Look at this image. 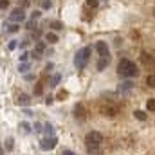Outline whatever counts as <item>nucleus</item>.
<instances>
[{"mask_svg":"<svg viewBox=\"0 0 155 155\" xmlns=\"http://www.w3.org/2000/svg\"><path fill=\"white\" fill-rule=\"evenodd\" d=\"M117 74L123 78H134L139 74V69L135 67V63L132 61V60H126V58H123L121 61H119V65H117Z\"/></svg>","mask_w":155,"mask_h":155,"instance_id":"nucleus-1","label":"nucleus"},{"mask_svg":"<svg viewBox=\"0 0 155 155\" xmlns=\"http://www.w3.org/2000/svg\"><path fill=\"white\" fill-rule=\"evenodd\" d=\"M90 52H92V47H83L81 51H78V54L74 56V65H76V69H85L87 67V63H88V60H90Z\"/></svg>","mask_w":155,"mask_h":155,"instance_id":"nucleus-2","label":"nucleus"},{"mask_svg":"<svg viewBox=\"0 0 155 155\" xmlns=\"http://www.w3.org/2000/svg\"><path fill=\"white\" fill-rule=\"evenodd\" d=\"M101 141H103V135L96 130H92L85 135V144L87 146H101Z\"/></svg>","mask_w":155,"mask_h":155,"instance_id":"nucleus-3","label":"nucleus"},{"mask_svg":"<svg viewBox=\"0 0 155 155\" xmlns=\"http://www.w3.org/2000/svg\"><path fill=\"white\" fill-rule=\"evenodd\" d=\"M99 112H101L103 116L114 117V116H117V112H119V107L114 105V103H103V105L99 107Z\"/></svg>","mask_w":155,"mask_h":155,"instance_id":"nucleus-4","label":"nucleus"},{"mask_svg":"<svg viewBox=\"0 0 155 155\" xmlns=\"http://www.w3.org/2000/svg\"><path fill=\"white\" fill-rule=\"evenodd\" d=\"M56 144H58V139L52 135V137H43L41 141H40V148L41 150H45V152H49V150H54L56 148Z\"/></svg>","mask_w":155,"mask_h":155,"instance_id":"nucleus-5","label":"nucleus"},{"mask_svg":"<svg viewBox=\"0 0 155 155\" xmlns=\"http://www.w3.org/2000/svg\"><path fill=\"white\" fill-rule=\"evenodd\" d=\"M9 20H11V22H24V20H25V11H24L22 7H16L15 11H11Z\"/></svg>","mask_w":155,"mask_h":155,"instance_id":"nucleus-6","label":"nucleus"},{"mask_svg":"<svg viewBox=\"0 0 155 155\" xmlns=\"http://www.w3.org/2000/svg\"><path fill=\"white\" fill-rule=\"evenodd\" d=\"M74 117H76V119H85V117H87V108H85V105L78 103L76 107H74Z\"/></svg>","mask_w":155,"mask_h":155,"instance_id":"nucleus-7","label":"nucleus"},{"mask_svg":"<svg viewBox=\"0 0 155 155\" xmlns=\"http://www.w3.org/2000/svg\"><path fill=\"white\" fill-rule=\"evenodd\" d=\"M96 51H97L99 58H103V56H108V45H107L105 41H97V43H96Z\"/></svg>","mask_w":155,"mask_h":155,"instance_id":"nucleus-8","label":"nucleus"},{"mask_svg":"<svg viewBox=\"0 0 155 155\" xmlns=\"http://www.w3.org/2000/svg\"><path fill=\"white\" fill-rule=\"evenodd\" d=\"M108 63H110V56H103V58H99V61H97V71H99V72L105 71V69L108 67Z\"/></svg>","mask_w":155,"mask_h":155,"instance_id":"nucleus-9","label":"nucleus"},{"mask_svg":"<svg viewBox=\"0 0 155 155\" xmlns=\"http://www.w3.org/2000/svg\"><path fill=\"white\" fill-rule=\"evenodd\" d=\"M141 61L144 63V65H153V56L152 54H148V52H141Z\"/></svg>","mask_w":155,"mask_h":155,"instance_id":"nucleus-10","label":"nucleus"},{"mask_svg":"<svg viewBox=\"0 0 155 155\" xmlns=\"http://www.w3.org/2000/svg\"><path fill=\"white\" fill-rule=\"evenodd\" d=\"M18 105H22V107H29V105H31V97H29L27 94H20V96H18Z\"/></svg>","mask_w":155,"mask_h":155,"instance_id":"nucleus-11","label":"nucleus"},{"mask_svg":"<svg viewBox=\"0 0 155 155\" xmlns=\"http://www.w3.org/2000/svg\"><path fill=\"white\" fill-rule=\"evenodd\" d=\"M88 155H101V146H87Z\"/></svg>","mask_w":155,"mask_h":155,"instance_id":"nucleus-12","label":"nucleus"},{"mask_svg":"<svg viewBox=\"0 0 155 155\" xmlns=\"http://www.w3.org/2000/svg\"><path fill=\"white\" fill-rule=\"evenodd\" d=\"M43 132H45L49 137H52V134H54V126H52L51 123H45V124H43Z\"/></svg>","mask_w":155,"mask_h":155,"instance_id":"nucleus-13","label":"nucleus"},{"mask_svg":"<svg viewBox=\"0 0 155 155\" xmlns=\"http://www.w3.org/2000/svg\"><path fill=\"white\" fill-rule=\"evenodd\" d=\"M45 40H47V43H51V45H54V43L58 41V36H56L54 33H47V35H45Z\"/></svg>","mask_w":155,"mask_h":155,"instance_id":"nucleus-14","label":"nucleus"},{"mask_svg":"<svg viewBox=\"0 0 155 155\" xmlns=\"http://www.w3.org/2000/svg\"><path fill=\"white\" fill-rule=\"evenodd\" d=\"M134 116H135V119H139V121H146V112H143V110H135Z\"/></svg>","mask_w":155,"mask_h":155,"instance_id":"nucleus-15","label":"nucleus"},{"mask_svg":"<svg viewBox=\"0 0 155 155\" xmlns=\"http://www.w3.org/2000/svg\"><path fill=\"white\" fill-rule=\"evenodd\" d=\"M146 85L152 87V88H155V74H148V78H146Z\"/></svg>","mask_w":155,"mask_h":155,"instance_id":"nucleus-16","label":"nucleus"},{"mask_svg":"<svg viewBox=\"0 0 155 155\" xmlns=\"http://www.w3.org/2000/svg\"><path fill=\"white\" fill-rule=\"evenodd\" d=\"M43 94V83H36L35 85V96H41Z\"/></svg>","mask_w":155,"mask_h":155,"instance_id":"nucleus-17","label":"nucleus"},{"mask_svg":"<svg viewBox=\"0 0 155 155\" xmlns=\"http://www.w3.org/2000/svg\"><path fill=\"white\" fill-rule=\"evenodd\" d=\"M146 108H148L150 112H155V97H152V99L146 101Z\"/></svg>","mask_w":155,"mask_h":155,"instance_id":"nucleus-18","label":"nucleus"},{"mask_svg":"<svg viewBox=\"0 0 155 155\" xmlns=\"http://www.w3.org/2000/svg\"><path fill=\"white\" fill-rule=\"evenodd\" d=\"M43 51H45V43H43V41H38V43H36V47H35V52L41 54Z\"/></svg>","mask_w":155,"mask_h":155,"instance_id":"nucleus-19","label":"nucleus"},{"mask_svg":"<svg viewBox=\"0 0 155 155\" xmlns=\"http://www.w3.org/2000/svg\"><path fill=\"white\" fill-rule=\"evenodd\" d=\"M49 25H51V29H54V31H60V29H63V25H61L60 22H56V20H54V22H51Z\"/></svg>","mask_w":155,"mask_h":155,"instance_id":"nucleus-20","label":"nucleus"},{"mask_svg":"<svg viewBox=\"0 0 155 155\" xmlns=\"http://www.w3.org/2000/svg\"><path fill=\"white\" fill-rule=\"evenodd\" d=\"M132 85H134L132 81H124L123 85H119V90H121V92H123V90H128V88H132Z\"/></svg>","mask_w":155,"mask_h":155,"instance_id":"nucleus-21","label":"nucleus"},{"mask_svg":"<svg viewBox=\"0 0 155 155\" xmlns=\"http://www.w3.org/2000/svg\"><path fill=\"white\" fill-rule=\"evenodd\" d=\"M18 126H20V128H22V132H25V134H27V132H31V128H29L31 124H29V123H25V121H22Z\"/></svg>","mask_w":155,"mask_h":155,"instance_id":"nucleus-22","label":"nucleus"},{"mask_svg":"<svg viewBox=\"0 0 155 155\" xmlns=\"http://www.w3.org/2000/svg\"><path fill=\"white\" fill-rule=\"evenodd\" d=\"M60 79H61V76H60V74H54V76H52V79H51V87H56V85L60 83Z\"/></svg>","mask_w":155,"mask_h":155,"instance_id":"nucleus-23","label":"nucleus"},{"mask_svg":"<svg viewBox=\"0 0 155 155\" xmlns=\"http://www.w3.org/2000/svg\"><path fill=\"white\" fill-rule=\"evenodd\" d=\"M67 96H69V92H67V90H60V92H58V99H60V101L67 99Z\"/></svg>","mask_w":155,"mask_h":155,"instance_id":"nucleus-24","label":"nucleus"},{"mask_svg":"<svg viewBox=\"0 0 155 155\" xmlns=\"http://www.w3.org/2000/svg\"><path fill=\"white\" fill-rule=\"evenodd\" d=\"M33 130H35L36 134L43 132V124H41V123H35V124H33Z\"/></svg>","mask_w":155,"mask_h":155,"instance_id":"nucleus-25","label":"nucleus"},{"mask_svg":"<svg viewBox=\"0 0 155 155\" xmlns=\"http://www.w3.org/2000/svg\"><path fill=\"white\" fill-rule=\"evenodd\" d=\"M41 7L43 9H51L52 7V2L51 0H41Z\"/></svg>","mask_w":155,"mask_h":155,"instance_id":"nucleus-26","label":"nucleus"},{"mask_svg":"<svg viewBox=\"0 0 155 155\" xmlns=\"http://www.w3.org/2000/svg\"><path fill=\"white\" fill-rule=\"evenodd\" d=\"M40 36H41V31H40V29H35V31L31 33V38L33 40H38Z\"/></svg>","mask_w":155,"mask_h":155,"instance_id":"nucleus-27","label":"nucleus"},{"mask_svg":"<svg viewBox=\"0 0 155 155\" xmlns=\"http://www.w3.org/2000/svg\"><path fill=\"white\" fill-rule=\"evenodd\" d=\"M40 16H41V13H40V11H33V13H31V20H33V22H35V20H38Z\"/></svg>","mask_w":155,"mask_h":155,"instance_id":"nucleus-28","label":"nucleus"},{"mask_svg":"<svg viewBox=\"0 0 155 155\" xmlns=\"http://www.w3.org/2000/svg\"><path fill=\"white\" fill-rule=\"evenodd\" d=\"M18 29H20V27H18L16 24H13V25H9V27H7V31H9V33H16Z\"/></svg>","mask_w":155,"mask_h":155,"instance_id":"nucleus-29","label":"nucleus"},{"mask_svg":"<svg viewBox=\"0 0 155 155\" xmlns=\"http://www.w3.org/2000/svg\"><path fill=\"white\" fill-rule=\"evenodd\" d=\"M9 7V0H0V9H7Z\"/></svg>","mask_w":155,"mask_h":155,"instance_id":"nucleus-30","label":"nucleus"},{"mask_svg":"<svg viewBox=\"0 0 155 155\" xmlns=\"http://www.w3.org/2000/svg\"><path fill=\"white\" fill-rule=\"evenodd\" d=\"M97 4H99V0H87V5H90V7H97Z\"/></svg>","mask_w":155,"mask_h":155,"instance_id":"nucleus-31","label":"nucleus"},{"mask_svg":"<svg viewBox=\"0 0 155 155\" xmlns=\"http://www.w3.org/2000/svg\"><path fill=\"white\" fill-rule=\"evenodd\" d=\"M29 71V63H22L20 65V72H27Z\"/></svg>","mask_w":155,"mask_h":155,"instance_id":"nucleus-32","label":"nucleus"},{"mask_svg":"<svg viewBox=\"0 0 155 155\" xmlns=\"http://www.w3.org/2000/svg\"><path fill=\"white\" fill-rule=\"evenodd\" d=\"M13 146H15V144H13V139H7V143H5V148H7V150H13Z\"/></svg>","mask_w":155,"mask_h":155,"instance_id":"nucleus-33","label":"nucleus"},{"mask_svg":"<svg viewBox=\"0 0 155 155\" xmlns=\"http://www.w3.org/2000/svg\"><path fill=\"white\" fill-rule=\"evenodd\" d=\"M29 58V52H24V54H20V61H25Z\"/></svg>","mask_w":155,"mask_h":155,"instance_id":"nucleus-34","label":"nucleus"},{"mask_svg":"<svg viewBox=\"0 0 155 155\" xmlns=\"http://www.w3.org/2000/svg\"><path fill=\"white\" fill-rule=\"evenodd\" d=\"M13 49H16V41H15V40L9 41V51H13Z\"/></svg>","mask_w":155,"mask_h":155,"instance_id":"nucleus-35","label":"nucleus"},{"mask_svg":"<svg viewBox=\"0 0 155 155\" xmlns=\"http://www.w3.org/2000/svg\"><path fill=\"white\" fill-rule=\"evenodd\" d=\"M61 155H76V153H74L72 150H63V152H61Z\"/></svg>","mask_w":155,"mask_h":155,"instance_id":"nucleus-36","label":"nucleus"},{"mask_svg":"<svg viewBox=\"0 0 155 155\" xmlns=\"http://www.w3.org/2000/svg\"><path fill=\"white\" fill-rule=\"evenodd\" d=\"M27 45H29V41H27V40H24V41H22V43H20V49H25V47H27Z\"/></svg>","mask_w":155,"mask_h":155,"instance_id":"nucleus-37","label":"nucleus"},{"mask_svg":"<svg viewBox=\"0 0 155 155\" xmlns=\"http://www.w3.org/2000/svg\"><path fill=\"white\" fill-rule=\"evenodd\" d=\"M54 69V65L52 63H47V67H45V71H52Z\"/></svg>","mask_w":155,"mask_h":155,"instance_id":"nucleus-38","label":"nucleus"},{"mask_svg":"<svg viewBox=\"0 0 155 155\" xmlns=\"http://www.w3.org/2000/svg\"><path fill=\"white\" fill-rule=\"evenodd\" d=\"M45 103H47V105H51V103H52V96H47V99H45Z\"/></svg>","mask_w":155,"mask_h":155,"instance_id":"nucleus-39","label":"nucleus"},{"mask_svg":"<svg viewBox=\"0 0 155 155\" xmlns=\"http://www.w3.org/2000/svg\"><path fill=\"white\" fill-rule=\"evenodd\" d=\"M24 114H25V116H33V112H31L29 108H25V110H24Z\"/></svg>","mask_w":155,"mask_h":155,"instance_id":"nucleus-40","label":"nucleus"},{"mask_svg":"<svg viewBox=\"0 0 155 155\" xmlns=\"http://www.w3.org/2000/svg\"><path fill=\"white\" fill-rule=\"evenodd\" d=\"M0 155H4V150H2V146H0Z\"/></svg>","mask_w":155,"mask_h":155,"instance_id":"nucleus-41","label":"nucleus"},{"mask_svg":"<svg viewBox=\"0 0 155 155\" xmlns=\"http://www.w3.org/2000/svg\"><path fill=\"white\" fill-rule=\"evenodd\" d=\"M153 16H155V9H153Z\"/></svg>","mask_w":155,"mask_h":155,"instance_id":"nucleus-42","label":"nucleus"},{"mask_svg":"<svg viewBox=\"0 0 155 155\" xmlns=\"http://www.w3.org/2000/svg\"><path fill=\"white\" fill-rule=\"evenodd\" d=\"M105 2H107V0H105Z\"/></svg>","mask_w":155,"mask_h":155,"instance_id":"nucleus-43","label":"nucleus"}]
</instances>
